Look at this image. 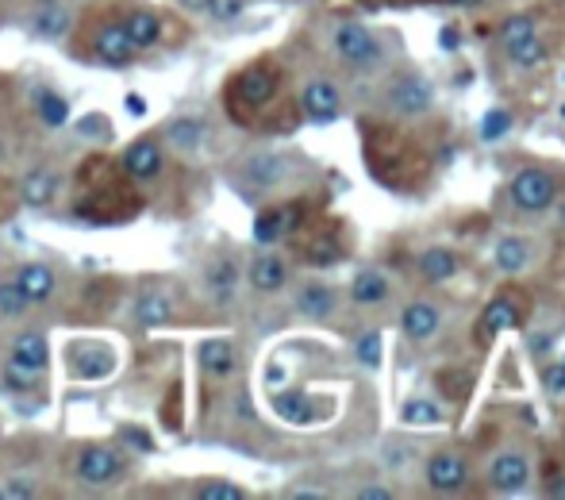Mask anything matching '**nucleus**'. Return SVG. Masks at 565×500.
I'll list each match as a JSON object with an SVG mask.
<instances>
[{"label": "nucleus", "mask_w": 565, "mask_h": 500, "mask_svg": "<svg viewBox=\"0 0 565 500\" xmlns=\"http://www.w3.org/2000/svg\"><path fill=\"white\" fill-rule=\"evenodd\" d=\"M454 270H458V258H454L446 247H431V250H423V254H419V277H423V281H431V285L450 281Z\"/></svg>", "instance_id": "nucleus-28"}, {"label": "nucleus", "mask_w": 565, "mask_h": 500, "mask_svg": "<svg viewBox=\"0 0 565 500\" xmlns=\"http://www.w3.org/2000/svg\"><path fill=\"white\" fill-rule=\"evenodd\" d=\"M35 497H43L39 477L16 474V477H4V481H0V500H35Z\"/></svg>", "instance_id": "nucleus-34"}, {"label": "nucleus", "mask_w": 565, "mask_h": 500, "mask_svg": "<svg viewBox=\"0 0 565 500\" xmlns=\"http://www.w3.org/2000/svg\"><path fill=\"white\" fill-rule=\"evenodd\" d=\"M293 162L285 154H250L243 162V177L254 189H277L281 181H289Z\"/></svg>", "instance_id": "nucleus-16"}, {"label": "nucleus", "mask_w": 565, "mask_h": 500, "mask_svg": "<svg viewBox=\"0 0 565 500\" xmlns=\"http://www.w3.org/2000/svg\"><path fill=\"white\" fill-rule=\"evenodd\" d=\"M400 416H404V424H419V427L443 424V412H439V404H431V400H423V397L408 400Z\"/></svg>", "instance_id": "nucleus-36"}, {"label": "nucleus", "mask_w": 565, "mask_h": 500, "mask_svg": "<svg viewBox=\"0 0 565 500\" xmlns=\"http://www.w3.org/2000/svg\"><path fill=\"white\" fill-rule=\"evenodd\" d=\"M331 47L339 54V62L354 66V70H369V66L381 62V39L366 24H358V20H346V24L335 27Z\"/></svg>", "instance_id": "nucleus-6"}, {"label": "nucleus", "mask_w": 565, "mask_h": 500, "mask_svg": "<svg viewBox=\"0 0 565 500\" xmlns=\"http://www.w3.org/2000/svg\"><path fill=\"white\" fill-rule=\"evenodd\" d=\"M39 381H43L39 374H24V370H16V366H8V362H4V370H0V385H4L8 393H16V397L35 393V385H39Z\"/></svg>", "instance_id": "nucleus-37"}, {"label": "nucleus", "mask_w": 565, "mask_h": 500, "mask_svg": "<svg viewBox=\"0 0 565 500\" xmlns=\"http://www.w3.org/2000/svg\"><path fill=\"white\" fill-rule=\"evenodd\" d=\"M400 327H404V335H408L412 343H427V339H435V331L443 327V316H439L435 304L412 300V304L400 312Z\"/></svg>", "instance_id": "nucleus-20"}, {"label": "nucleus", "mask_w": 565, "mask_h": 500, "mask_svg": "<svg viewBox=\"0 0 565 500\" xmlns=\"http://www.w3.org/2000/svg\"><path fill=\"white\" fill-rule=\"evenodd\" d=\"M358 497H362V500H389V497H393V489H362Z\"/></svg>", "instance_id": "nucleus-44"}, {"label": "nucleus", "mask_w": 565, "mask_h": 500, "mask_svg": "<svg viewBox=\"0 0 565 500\" xmlns=\"http://www.w3.org/2000/svg\"><path fill=\"white\" fill-rule=\"evenodd\" d=\"M31 112L43 127H66L70 124V100L62 97L50 85H35L31 89Z\"/></svg>", "instance_id": "nucleus-23"}, {"label": "nucleus", "mask_w": 565, "mask_h": 500, "mask_svg": "<svg viewBox=\"0 0 565 500\" xmlns=\"http://www.w3.org/2000/svg\"><path fill=\"white\" fill-rule=\"evenodd\" d=\"M166 16L158 12V8H150V4H127L120 12V27L123 35L131 39V47L135 50H154L166 43Z\"/></svg>", "instance_id": "nucleus-7"}, {"label": "nucleus", "mask_w": 565, "mask_h": 500, "mask_svg": "<svg viewBox=\"0 0 565 500\" xmlns=\"http://www.w3.org/2000/svg\"><path fill=\"white\" fill-rule=\"evenodd\" d=\"M469 481V466L458 450H439L427 462V485L435 493H462Z\"/></svg>", "instance_id": "nucleus-11"}, {"label": "nucleus", "mask_w": 565, "mask_h": 500, "mask_svg": "<svg viewBox=\"0 0 565 500\" xmlns=\"http://www.w3.org/2000/svg\"><path fill=\"white\" fill-rule=\"evenodd\" d=\"M12 277H16V285H20L27 304H47L54 297V289H58V277H54V270H50L47 262H20L12 270Z\"/></svg>", "instance_id": "nucleus-15"}, {"label": "nucleus", "mask_w": 565, "mask_h": 500, "mask_svg": "<svg viewBox=\"0 0 565 500\" xmlns=\"http://www.w3.org/2000/svg\"><path fill=\"white\" fill-rule=\"evenodd\" d=\"M204 4L208 0H177V8H185V12H204Z\"/></svg>", "instance_id": "nucleus-45"}, {"label": "nucleus", "mask_w": 565, "mask_h": 500, "mask_svg": "<svg viewBox=\"0 0 565 500\" xmlns=\"http://www.w3.org/2000/svg\"><path fill=\"white\" fill-rule=\"evenodd\" d=\"M492 258H496V270H504V274H519V270L531 262V250H527L523 239L508 235V239H500V243H496Z\"/></svg>", "instance_id": "nucleus-31"}, {"label": "nucleus", "mask_w": 565, "mask_h": 500, "mask_svg": "<svg viewBox=\"0 0 565 500\" xmlns=\"http://www.w3.org/2000/svg\"><path fill=\"white\" fill-rule=\"evenodd\" d=\"M350 300L358 304V308H377V304H385L389 300V281L381 270H358L354 281H350Z\"/></svg>", "instance_id": "nucleus-25"}, {"label": "nucleus", "mask_w": 565, "mask_h": 500, "mask_svg": "<svg viewBox=\"0 0 565 500\" xmlns=\"http://www.w3.org/2000/svg\"><path fill=\"white\" fill-rule=\"evenodd\" d=\"M508 127H512V116H508V112H500V108H492L489 116H485V124H481V139H489L492 143V139H500Z\"/></svg>", "instance_id": "nucleus-41"}, {"label": "nucleus", "mask_w": 565, "mask_h": 500, "mask_svg": "<svg viewBox=\"0 0 565 500\" xmlns=\"http://www.w3.org/2000/svg\"><path fill=\"white\" fill-rule=\"evenodd\" d=\"M527 481H531V462H527L519 450H504V454L492 458L489 485L496 493H519Z\"/></svg>", "instance_id": "nucleus-14"}, {"label": "nucleus", "mask_w": 565, "mask_h": 500, "mask_svg": "<svg viewBox=\"0 0 565 500\" xmlns=\"http://www.w3.org/2000/svg\"><path fill=\"white\" fill-rule=\"evenodd\" d=\"M131 316L143 331H154V327H166L173 320V300L158 289H143L135 304H131Z\"/></svg>", "instance_id": "nucleus-22"}, {"label": "nucleus", "mask_w": 565, "mask_h": 500, "mask_svg": "<svg viewBox=\"0 0 565 500\" xmlns=\"http://www.w3.org/2000/svg\"><path fill=\"white\" fill-rule=\"evenodd\" d=\"M246 4H250V0H208L204 12H208L216 24H235L246 12Z\"/></svg>", "instance_id": "nucleus-38"}, {"label": "nucleus", "mask_w": 565, "mask_h": 500, "mask_svg": "<svg viewBox=\"0 0 565 500\" xmlns=\"http://www.w3.org/2000/svg\"><path fill=\"white\" fill-rule=\"evenodd\" d=\"M16 204H20V197H16V185H8V181L0 177V220H8Z\"/></svg>", "instance_id": "nucleus-43"}, {"label": "nucleus", "mask_w": 565, "mask_h": 500, "mask_svg": "<svg viewBox=\"0 0 565 500\" xmlns=\"http://www.w3.org/2000/svg\"><path fill=\"white\" fill-rule=\"evenodd\" d=\"M527 39H535V20H531V16H508V20L500 24V43H504V50L519 47V43H527Z\"/></svg>", "instance_id": "nucleus-35"}, {"label": "nucleus", "mask_w": 565, "mask_h": 500, "mask_svg": "<svg viewBox=\"0 0 565 500\" xmlns=\"http://www.w3.org/2000/svg\"><path fill=\"white\" fill-rule=\"evenodd\" d=\"M296 224H300V212H296L293 204H285V208H266V212H258V220H254V239H258L262 247H273V243L285 239Z\"/></svg>", "instance_id": "nucleus-24"}, {"label": "nucleus", "mask_w": 565, "mask_h": 500, "mask_svg": "<svg viewBox=\"0 0 565 500\" xmlns=\"http://www.w3.org/2000/svg\"><path fill=\"white\" fill-rule=\"evenodd\" d=\"M516 324H519V312L508 297H492L489 304H485V312H481L485 335H500V331H508V327H516Z\"/></svg>", "instance_id": "nucleus-30"}, {"label": "nucleus", "mask_w": 565, "mask_h": 500, "mask_svg": "<svg viewBox=\"0 0 565 500\" xmlns=\"http://www.w3.org/2000/svg\"><path fill=\"white\" fill-rule=\"evenodd\" d=\"M8 366L24 370V374H47L50 370V339L43 331H20L12 343H8Z\"/></svg>", "instance_id": "nucleus-10"}, {"label": "nucleus", "mask_w": 565, "mask_h": 500, "mask_svg": "<svg viewBox=\"0 0 565 500\" xmlns=\"http://www.w3.org/2000/svg\"><path fill=\"white\" fill-rule=\"evenodd\" d=\"M300 108H304L308 120L327 124V120H335V116L343 112V97H339V89H335L327 77H312V81L304 85V93H300Z\"/></svg>", "instance_id": "nucleus-12"}, {"label": "nucleus", "mask_w": 565, "mask_h": 500, "mask_svg": "<svg viewBox=\"0 0 565 500\" xmlns=\"http://www.w3.org/2000/svg\"><path fill=\"white\" fill-rule=\"evenodd\" d=\"M162 135V143H166V150H177V154H197L200 143H204V135H208V127H204V120L200 116H173L170 124L158 131Z\"/></svg>", "instance_id": "nucleus-17"}, {"label": "nucleus", "mask_w": 565, "mask_h": 500, "mask_svg": "<svg viewBox=\"0 0 565 500\" xmlns=\"http://www.w3.org/2000/svg\"><path fill=\"white\" fill-rule=\"evenodd\" d=\"M389 108H393L396 116H423V112H431V108H435V89H431V81L419 74L396 77L393 89H389Z\"/></svg>", "instance_id": "nucleus-9"}, {"label": "nucleus", "mask_w": 565, "mask_h": 500, "mask_svg": "<svg viewBox=\"0 0 565 500\" xmlns=\"http://www.w3.org/2000/svg\"><path fill=\"white\" fill-rule=\"evenodd\" d=\"M354 354H358V362H362V366L373 370V366L381 362V335H377V331H366V335L354 343Z\"/></svg>", "instance_id": "nucleus-40"}, {"label": "nucleus", "mask_w": 565, "mask_h": 500, "mask_svg": "<svg viewBox=\"0 0 565 500\" xmlns=\"http://www.w3.org/2000/svg\"><path fill=\"white\" fill-rule=\"evenodd\" d=\"M296 308L308 320H327L335 312V289H327V285H304L300 297H296Z\"/></svg>", "instance_id": "nucleus-29"}, {"label": "nucleus", "mask_w": 565, "mask_h": 500, "mask_svg": "<svg viewBox=\"0 0 565 500\" xmlns=\"http://www.w3.org/2000/svg\"><path fill=\"white\" fill-rule=\"evenodd\" d=\"M197 358H200V370L208 377H216V381L235 374V347H231L227 339H208V343L200 347Z\"/></svg>", "instance_id": "nucleus-26"}, {"label": "nucleus", "mask_w": 565, "mask_h": 500, "mask_svg": "<svg viewBox=\"0 0 565 500\" xmlns=\"http://www.w3.org/2000/svg\"><path fill=\"white\" fill-rule=\"evenodd\" d=\"M77 50L81 58L108 66V70H123L135 62L139 50L131 47V39L123 35L120 12H108V8H93L85 12V20L77 24Z\"/></svg>", "instance_id": "nucleus-3"}, {"label": "nucleus", "mask_w": 565, "mask_h": 500, "mask_svg": "<svg viewBox=\"0 0 565 500\" xmlns=\"http://www.w3.org/2000/svg\"><path fill=\"white\" fill-rule=\"evenodd\" d=\"M108 174H112V170H108L104 158H93V162L81 166L74 212L81 220H89V224H120V220L131 216L127 200H131V189H135V185L123 177V170H120V181H112Z\"/></svg>", "instance_id": "nucleus-1"}, {"label": "nucleus", "mask_w": 565, "mask_h": 500, "mask_svg": "<svg viewBox=\"0 0 565 500\" xmlns=\"http://www.w3.org/2000/svg\"><path fill=\"white\" fill-rule=\"evenodd\" d=\"M120 170L135 189L162 181V174H166V143H162V135L147 131V135L131 139L120 154Z\"/></svg>", "instance_id": "nucleus-4"}, {"label": "nucleus", "mask_w": 565, "mask_h": 500, "mask_svg": "<svg viewBox=\"0 0 565 500\" xmlns=\"http://www.w3.org/2000/svg\"><path fill=\"white\" fill-rule=\"evenodd\" d=\"M285 281H289V266H285L281 254L262 250V254L250 262V289H254V293H266V297H270V293H281Z\"/></svg>", "instance_id": "nucleus-19"}, {"label": "nucleus", "mask_w": 565, "mask_h": 500, "mask_svg": "<svg viewBox=\"0 0 565 500\" xmlns=\"http://www.w3.org/2000/svg\"><path fill=\"white\" fill-rule=\"evenodd\" d=\"M558 197V181L546 174V170H519L512 177V200H516L519 212H546Z\"/></svg>", "instance_id": "nucleus-8"}, {"label": "nucleus", "mask_w": 565, "mask_h": 500, "mask_svg": "<svg viewBox=\"0 0 565 500\" xmlns=\"http://www.w3.org/2000/svg\"><path fill=\"white\" fill-rule=\"evenodd\" d=\"M27 308H31V304H27L24 293H20L16 277L0 274V320H20Z\"/></svg>", "instance_id": "nucleus-32"}, {"label": "nucleus", "mask_w": 565, "mask_h": 500, "mask_svg": "<svg viewBox=\"0 0 565 500\" xmlns=\"http://www.w3.org/2000/svg\"><path fill=\"white\" fill-rule=\"evenodd\" d=\"M204 285H208V297L227 304V300L235 297V289H239V266H235L231 258L212 262V266H208V274H204Z\"/></svg>", "instance_id": "nucleus-27"}, {"label": "nucleus", "mask_w": 565, "mask_h": 500, "mask_svg": "<svg viewBox=\"0 0 565 500\" xmlns=\"http://www.w3.org/2000/svg\"><path fill=\"white\" fill-rule=\"evenodd\" d=\"M123 470H127V462H123L120 447H112V443H89V447L77 450L74 458V477L85 489H104V485L120 481Z\"/></svg>", "instance_id": "nucleus-5"}, {"label": "nucleus", "mask_w": 565, "mask_h": 500, "mask_svg": "<svg viewBox=\"0 0 565 500\" xmlns=\"http://www.w3.org/2000/svg\"><path fill=\"white\" fill-rule=\"evenodd\" d=\"M508 58H512L516 66H523V70H535L542 58H546V50H542L539 35H535V39H527V43H519V47L508 50Z\"/></svg>", "instance_id": "nucleus-39"}, {"label": "nucleus", "mask_w": 565, "mask_h": 500, "mask_svg": "<svg viewBox=\"0 0 565 500\" xmlns=\"http://www.w3.org/2000/svg\"><path fill=\"white\" fill-rule=\"evenodd\" d=\"M193 497L197 500H246V489L235 485V481H227V477H208V481L193 485Z\"/></svg>", "instance_id": "nucleus-33"}, {"label": "nucleus", "mask_w": 565, "mask_h": 500, "mask_svg": "<svg viewBox=\"0 0 565 500\" xmlns=\"http://www.w3.org/2000/svg\"><path fill=\"white\" fill-rule=\"evenodd\" d=\"M31 35L35 39H47V43H54V39H66V31L74 27V20H70V12H66V4H58V0H47V4H39L35 12H31Z\"/></svg>", "instance_id": "nucleus-21"}, {"label": "nucleus", "mask_w": 565, "mask_h": 500, "mask_svg": "<svg viewBox=\"0 0 565 500\" xmlns=\"http://www.w3.org/2000/svg\"><path fill=\"white\" fill-rule=\"evenodd\" d=\"M58 185H62V177H58L54 166H31L16 185V197H20L24 208H47L58 197Z\"/></svg>", "instance_id": "nucleus-13"}, {"label": "nucleus", "mask_w": 565, "mask_h": 500, "mask_svg": "<svg viewBox=\"0 0 565 500\" xmlns=\"http://www.w3.org/2000/svg\"><path fill=\"white\" fill-rule=\"evenodd\" d=\"M281 85H285V74H281V66L273 58H258V62L243 66L239 74L227 81V93H223L227 116L235 124H250L254 112L270 108L273 100H277Z\"/></svg>", "instance_id": "nucleus-2"}, {"label": "nucleus", "mask_w": 565, "mask_h": 500, "mask_svg": "<svg viewBox=\"0 0 565 500\" xmlns=\"http://www.w3.org/2000/svg\"><path fill=\"white\" fill-rule=\"evenodd\" d=\"M454 4H477V0H454Z\"/></svg>", "instance_id": "nucleus-47"}, {"label": "nucleus", "mask_w": 565, "mask_h": 500, "mask_svg": "<svg viewBox=\"0 0 565 500\" xmlns=\"http://www.w3.org/2000/svg\"><path fill=\"white\" fill-rule=\"evenodd\" d=\"M554 497H562V500H565V485H554Z\"/></svg>", "instance_id": "nucleus-46"}, {"label": "nucleus", "mask_w": 565, "mask_h": 500, "mask_svg": "<svg viewBox=\"0 0 565 500\" xmlns=\"http://www.w3.org/2000/svg\"><path fill=\"white\" fill-rule=\"evenodd\" d=\"M542 377H546V389H550L554 397H565V354L558 362H550V366L542 370Z\"/></svg>", "instance_id": "nucleus-42"}, {"label": "nucleus", "mask_w": 565, "mask_h": 500, "mask_svg": "<svg viewBox=\"0 0 565 500\" xmlns=\"http://www.w3.org/2000/svg\"><path fill=\"white\" fill-rule=\"evenodd\" d=\"M273 412L285 420V424H316L323 412V404L316 397H308L304 389H285V393H273Z\"/></svg>", "instance_id": "nucleus-18"}]
</instances>
